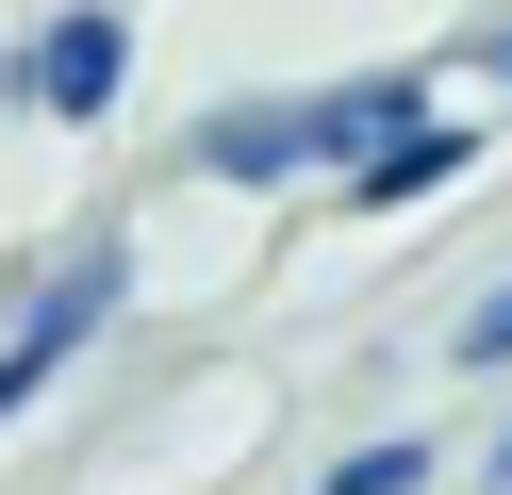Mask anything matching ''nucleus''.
I'll return each instance as SVG.
<instances>
[{
  "mask_svg": "<svg viewBox=\"0 0 512 495\" xmlns=\"http://www.w3.org/2000/svg\"><path fill=\"white\" fill-rule=\"evenodd\" d=\"M430 182H463V132L446 116H397L380 149H347V215H397V198H430Z\"/></svg>",
  "mask_w": 512,
  "mask_h": 495,
  "instance_id": "obj_2",
  "label": "nucleus"
},
{
  "mask_svg": "<svg viewBox=\"0 0 512 495\" xmlns=\"http://www.w3.org/2000/svg\"><path fill=\"white\" fill-rule=\"evenodd\" d=\"M463 363H512V281H496V297L463 314Z\"/></svg>",
  "mask_w": 512,
  "mask_h": 495,
  "instance_id": "obj_6",
  "label": "nucleus"
},
{
  "mask_svg": "<svg viewBox=\"0 0 512 495\" xmlns=\"http://www.w3.org/2000/svg\"><path fill=\"white\" fill-rule=\"evenodd\" d=\"M50 363H67V347H34V330L0 347V429H17V413H34V396H50Z\"/></svg>",
  "mask_w": 512,
  "mask_h": 495,
  "instance_id": "obj_5",
  "label": "nucleus"
},
{
  "mask_svg": "<svg viewBox=\"0 0 512 495\" xmlns=\"http://www.w3.org/2000/svg\"><path fill=\"white\" fill-rule=\"evenodd\" d=\"M116 281H133V248H116V231H100V248H83V264H67V281H50V297H34V314H17V330H34V347H67V363H83V330H100V314H116Z\"/></svg>",
  "mask_w": 512,
  "mask_h": 495,
  "instance_id": "obj_3",
  "label": "nucleus"
},
{
  "mask_svg": "<svg viewBox=\"0 0 512 495\" xmlns=\"http://www.w3.org/2000/svg\"><path fill=\"white\" fill-rule=\"evenodd\" d=\"M116 83H133V17L116 0H83V17H50L34 50H17V116H116Z\"/></svg>",
  "mask_w": 512,
  "mask_h": 495,
  "instance_id": "obj_1",
  "label": "nucleus"
},
{
  "mask_svg": "<svg viewBox=\"0 0 512 495\" xmlns=\"http://www.w3.org/2000/svg\"><path fill=\"white\" fill-rule=\"evenodd\" d=\"M314 495H430V446H364V462H331Z\"/></svg>",
  "mask_w": 512,
  "mask_h": 495,
  "instance_id": "obj_4",
  "label": "nucleus"
},
{
  "mask_svg": "<svg viewBox=\"0 0 512 495\" xmlns=\"http://www.w3.org/2000/svg\"><path fill=\"white\" fill-rule=\"evenodd\" d=\"M479 66H496V83H512V33H479Z\"/></svg>",
  "mask_w": 512,
  "mask_h": 495,
  "instance_id": "obj_7",
  "label": "nucleus"
}]
</instances>
